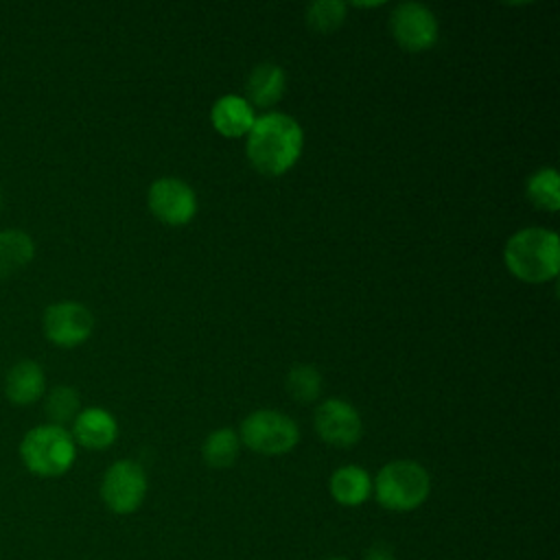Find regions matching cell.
<instances>
[{
    "instance_id": "obj_1",
    "label": "cell",
    "mask_w": 560,
    "mask_h": 560,
    "mask_svg": "<svg viewBox=\"0 0 560 560\" xmlns=\"http://www.w3.org/2000/svg\"><path fill=\"white\" fill-rule=\"evenodd\" d=\"M302 144L304 133L298 120L282 112H269L256 118L247 131L245 153L258 173L276 177L298 162Z\"/></svg>"
},
{
    "instance_id": "obj_2",
    "label": "cell",
    "mask_w": 560,
    "mask_h": 560,
    "mask_svg": "<svg viewBox=\"0 0 560 560\" xmlns=\"http://www.w3.org/2000/svg\"><path fill=\"white\" fill-rule=\"evenodd\" d=\"M505 267L523 282L551 280L560 269L558 234L545 228H525L512 234L503 249Z\"/></svg>"
},
{
    "instance_id": "obj_3",
    "label": "cell",
    "mask_w": 560,
    "mask_h": 560,
    "mask_svg": "<svg viewBox=\"0 0 560 560\" xmlns=\"http://www.w3.org/2000/svg\"><path fill=\"white\" fill-rule=\"evenodd\" d=\"M372 492L378 505L385 510L411 512L427 501L431 492V479L422 464L413 459H394L376 472Z\"/></svg>"
},
{
    "instance_id": "obj_4",
    "label": "cell",
    "mask_w": 560,
    "mask_h": 560,
    "mask_svg": "<svg viewBox=\"0 0 560 560\" xmlns=\"http://www.w3.org/2000/svg\"><path fill=\"white\" fill-rule=\"evenodd\" d=\"M20 457L33 475L59 477L74 464L77 444L63 427L39 424L22 438Z\"/></svg>"
},
{
    "instance_id": "obj_5",
    "label": "cell",
    "mask_w": 560,
    "mask_h": 560,
    "mask_svg": "<svg viewBox=\"0 0 560 560\" xmlns=\"http://www.w3.org/2000/svg\"><path fill=\"white\" fill-rule=\"evenodd\" d=\"M238 440L254 453L282 455L298 444L300 431L291 416L273 409H258L241 422Z\"/></svg>"
},
{
    "instance_id": "obj_6",
    "label": "cell",
    "mask_w": 560,
    "mask_h": 560,
    "mask_svg": "<svg viewBox=\"0 0 560 560\" xmlns=\"http://www.w3.org/2000/svg\"><path fill=\"white\" fill-rule=\"evenodd\" d=\"M147 497V475L133 459L114 462L101 479V499L114 514L136 512Z\"/></svg>"
},
{
    "instance_id": "obj_7",
    "label": "cell",
    "mask_w": 560,
    "mask_h": 560,
    "mask_svg": "<svg viewBox=\"0 0 560 560\" xmlns=\"http://www.w3.org/2000/svg\"><path fill=\"white\" fill-rule=\"evenodd\" d=\"M389 28L398 46L409 52L427 50L438 39V20L433 11L420 2H402L389 15Z\"/></svg>"
},
{
    "instance_id": "obj_8",
    "label": "cell",
    "mask_w": 560,
    "mask_h": 560,
    "mask_svg": "<svg viewBox=\"0 0 560 560\" xmlns=\"http://www.w3.org/2000/svg\"><path fill=\"white\" fill-rule=\"evenodd\" d=\"M149 210L168 225H184L197 212L195 190L177 177H160L149 186Z\"/></svg>"
},
{
    "instance_id": "obj_9",
    "label": "cell",
    "mask_w": 560,
    "mask_h": 560,
    "mask_svg": "<svg viewBox=\"0 0 560 560\" xmlns=\"http://www.w3.org/2000/svg\"><path fill=\"white\" fill-rule=\"evenodd\" d=\"M44 335L63 348L83 343L94 328V315L79 302H55L44 311Z\"/></svg>"
},
{
    "instance_id": "obj_10",
    "label": "cell",
    "mask_w": 560,
    "mask_h": 560,
    "mask_svg": "<svg viewBox=\"0 0 560 560\" xmlns=\"http://www.w3.org/2000/svg\"><path fill=\"white\" fill-rule=\"evenodd\" d=\"M361 429L359 411L341 398H328L315 409V431L330 446L348 448L357 444Z\"/></svg>"
},
{
    "instance_id": "obj_11",
    "label": "cell",
    "mask_w": 560,
    "mask_h": 560,
    "mask_svg": "<svg viewBox=\"0 0 560 560\" xmlns=\"http://www.w3.org/2000/svg\"><path fill=\"white\" fill-rule=\"evenodd\" d=\"M70 435H72L74 444L79 442L85 448L101 451V448H107L109 444H114V440L118 435V424L109 411H105L101 407H88V409L79 411L77 418L72 420Z\"/></svg>"
},
{
    "instance_id": "obj_12",
    "label": "cell",
    "mask_w": 560,
    "mask_h": 560,
    "mask_svg": "<svg viewBox=\"0 0 560 560\" xmlns=\"http://www.w3.org/2000/svg\"><path fill=\"white\" fill-rule=\"evenodd\" d=\"M256 116L252 105L236 94H225L221 98L214 101L212 109H210V122L212 127L228 138H241L245 136L252 125H254Z\"/></svg>"
},
{
    "instance_id": "obj_13",
    "label": "cell",
    "mask_w": 560,
    "mask_h": 560,
    "mask_svg": "<svg viewBox=\"0 0 560 560\" xmlns=\"http://www.w3.org/2000/svg\"><path fill=\"white\" fill-rule=\"evenodd\" d=\"M46 387L44 370L33 359H22L13 363L4 378V394L15 405H31L35 402Z\"/></svg>"
},
{
    "instance_id": "obj_14",
    "label": "cell",
    "mask_w": 560,
    "mask_h": 560,
    "mask_svg": "<svg viewBox=\"0 0 560 560\" xmlns=\"http://www.w3.org/2000/svg\"><path fill=\"white\" fill-rule=\"evenodd\" d=\"M328 490L330 497L346 508H357L361 503H365L372 494V477L368 475L365 468L354 466V464H346L341 468H337L330 479H328Z\"/></svg>"
},
{
    "instance_id": "obj_15",
    "label": "cell",
    "mask_w": 560,
    "mask_h": 560,
    "mask_svg": "<svg viewBox=\"0 0 560 560\" xmlns=\"http://www.w3.org/2000/svg\"><path fill=\"white\" fill-rule=\"evenodd\" d=\"M284 85H287L284 70L271 61H262L252 68L245 90L254 105L271 107L273 103H278L282 98Z\"/></svg>"
},
{
    "instance_id": "obj_16",
    "label": "cell",
    "mask_w": 560,
    "mask_h": 560,
    "mask_svg": "<svg viewBox=\"0 0 560 560\" xmlns=\"http://www.w3.org/2000/svg\"><path fill=\"white\" fill-rule=\"evenodd\" d=\"M35 243L24 230L0 232V278L15 273L33 260Z\"/></svg>"
},
{
    "instance_id": "obj_17",
    "label": "cell",
    "mask_w": 560,
    "mask_h": 560,
    "mask_svg": "<svg viewBox=\"0 0 560 560\" xmlns=\"http://www.w3.org/2000/svg\"><path fill=\"white\" fill-rule=\"evenodd\" d=\"M241 440L234 429L212 431L201 446V457L210 468H230L238 457Z\"/></svg>"
},
{
    "instance_id": "obj_18",
    "label": "cell",
    "mask_w": 560,
    "mask_h": 560,
    "mask_svg": "<svg viewBox=\"0 0 560 560\" xmlns=\"http://www.w3.org/2000/svg\"><path fill=\"white\" fill-rule=\"evenodd\" d=\"M527 197L534 206L556 212L560 206V179L558 171L553 166L538 168L536 173L529 175L527 179Z\"/></svg>"
},
{
    "instance_id": "obj_19",
    "label": "cell",
    "mask_w": 560,
    "mask_h": 560,
    "mask_svg": "<svg viewBox=\"0 0 560 560\" xmlns=\"http://www.w3.org/2000/svg\"><path fill=\"white\" fill-rule=\"evenodd\" d=\"M289 396L302 405L313 402L322 392V374L311 363H295L284 381Z\"/></svg>"
},
{
    "instance_id": "obj_20",
    "label": "cell",
    "mask_w": 560,
    "mask_h": 560,
    "mask_svg": "<svg viewBox=\"0 0 560 560\" xmlns=\"http://www.w3.org/2000/svg\"><path fill=\"white\" fill-rule=\"evenodd\" d=\"M44 407H46L48 418L52 420L50 424L63 427L66 422L77 418L79 407H81V398H79V392L74 387H70V385H55L48 392Z\"/></svg>"
},
{
    "instance_id": "obj_21",
    "label": "cell",
    "mask_w": 560,
    "mask_h": 560,
    "mask_svg": "<svg viewBox=\"0 0 560 560\" xmlns=\"http://www.w3.org/2000/svg\"><path fill=\"white\" fill-rule=\"evenodd\" d=\"M346 18V4L339 0L311 2L306 9V24L313 33H330L339 28Z\"/></svg>"
},
{
    "instance_id": "obj_22",
    "label": "cell",
    "mask_w": 560,
    "mask_h": 560,
    "mask_svg": "<svg viewBox=\"0 0 560 560\" xmlns=\"http://www.w3.org/2000/svg\"><path fill=\"white\" fill-rule=\"evenodd\" d=\"M363 560H396V553H394V547L389 542H374L365 549V556Z\"/></svg>"
},
{
    "instance_id": "obj_23",
    "label": "cell",
    "mask_w": 560,
    "mask_h": 560,
    "mask_svg": "<svg viewBox=\"0 0 560 560\" xmlns=\"http://www.w3.org/2000/svg\"><path fill=\"white\" fill-rule=\"evenodd\" d=\"M326 560H348V558H341V556H335V558H326Z\"/></svg>"
},
{
    "instance_id": "obj_24",
    "label": "cell",
    "mask_w": 560,
    "mask_h": 560,
    "mask_svg": "<svg viewBox=\"0 0 560 560\" xmlns=\"http://www.w3.org/2000/svg\"><path fill=\"white\" fill-rule=\"evenodd\" d=\"M0 203H2V190H0Z\"/></svg>"
}]
</instances>
